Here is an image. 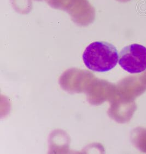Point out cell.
Here are the masks:
<instances>
[{"mask_svg":"<svg viewBox=\"0 0 146 154\" xmlns=\"http://www.w3.org/2000/svg\"><path fill=\"white\" fill-rule=\"evenodd\" d=\"M83 60L90 70L107 72L114 68L118 63V52L111 43L94 42L86 48L83 54Z\"/></svg>","mask_w":146,"mask_h":154,"instance_id":"1","label":"cell"},{"mask_svg":"<svg viewBox=\"0 0 146 154\" xmlns=\"http://www.w3.org/2000/svg\"><path fill=\"white\" fill-rule=\"evenodd\" d=\"M119 64L130 74H139L146 70V47L134 43L120 51Z\"/></svg>","mask_w":146,"mask_h":154,"instance_id":"2","label":"cell"}]
</instances>
